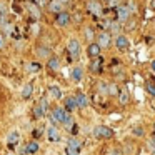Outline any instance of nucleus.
I'll return each mask as SVG.
<instances>
[{
	"label": "nucleus",
	"instance_id": "obj_1",
	"mask_svg": "<svg viewBox=\"0 0 155 155\" xmlns=\"http://www.w3.org/2000/svg\"><path fill=\"white\" fill-rule=\"evenodd\" d=\"M92 134H94L95 138H102V140H107V138L114 137V130L110 127H105V125H97Z\"/></svg>",
	"mask_w": 155,
	"mask_h": 155
},
{
	"label": "nucleus",
	"instance_id": "obj_2",
	"mask_svg": "<svg viewBox=\"0 0 155 155\" xmlns=\"http://www.w3.org/2000/svg\"><path fill=\"white\" fill-rule=\"evenodd\" d=\"M87 10L94 15L95 18H100L104 15V7H102L100 0H88L87 4Z\"/></svg>",
	"mask_w": 155,
	"mask_h": 155
},
{
	"label": "nucleus",
	"instance_id": "obj_3",
	"mask_svg": "<svg viewBox=\"0 0 155 155\" xmlns=\"http://www.w3.org/2000/svg\"><path fill=\"white\" fill-rule=\"evenodd\" d=\"M67 52L70 55V58H78L80 57V52H82V47H80V42L75 40V38H70L67 42Z\"/></svg>",
	"mask_w": 155,
	"mask_h": 155
},
{
	"label": "nucleus",
	"instance_id": "obj_4",
	"mask_svg": "<svg viewBox=\"0 0 155 155\" xmlns=\"http://www.w3.org/2000/svg\"><path fill=\"white\" fill-rule=\"evenodd\" d=\"M65 117H67V112L64 110V107H55L50 110V120L52 124H64Z\"/></svg>",
	"mask_w": 155,
	"mask_h": 155
},
{
	"label": "nucleus",
	"instance_id": "obj_5",
	"mask_svg": "<svg viewBox=\"0 0 155 155\" xmlns=\"http://www.w3.org/2000/svg\"><path fill=\"white\" fill-rule=\"evenodd\" d=\"M130 14H132V12L128 10L127 5H118V7H117V12H115V17H117L115 20H117L118 24H125V22L130 18Z\"/></svg>",
	"mask_w": 155,
	"mask_h": 155
},
{
	"label": "nucleus",
	"instance_id": "obj_6",
	"mask_svg": "<svg viewBox=\"0 0 155 155\" xmlns=\"http://www.w3.org/2000/svg\"><path fill=\"white\" fill-rule=\"evenodd\" d=\"M115 47H117L120 52H127L128 48H130V40H128L127 35L118 34L117 37H115Z\"/></svg>",
	"mask_w": 155,
	"mask_h": 155
},
{
	"label": "nucleus",
	"instance_id": "obj_7",
	"mask_svg": "<svg viewBox=\"0 0 155 155\" xmlns=\"http://www.w3.org/2000/svg\"><path fill=\"white\" fill-rule=\"evenodd\" d=\"M95 44L100 47V50H102V48H108V47H110V44H112V35L108 34V32H100Z\"/></svg>",
	"mask_w": 155,
	"mask_h": 155
},
{
	"label": "nucleus",
	"instance_id": "obj_8",
	"mask_svg": "<svg viewBox=\"0 0 155 155\" xmlns=\"http://www.w3.org/2000/svg\"><path fill=\"white\" fill-rule=\"evenodd\" d=\"M80 142L77 138H68V143H67V155H80Z\"/></svg>",
	"mask_w": 155,
	"mask_h": 155
},
{
	"label": "nucleus",
	"instance_id": "obj_9",
	"mask_svg": "<svg viewBox=\"0 0 155 155\" xmlns=\"http://www.w3.org/2000/svg\"><path fill=\"white\" fill-rule=\"evenodd\" d=\"M70 20H72V17H70V14L68 12H60V14H57V17H55V24L58 25V27H65V25H68L70 24Z\"/></svg>",
	"mask_w": 155,
	"mask_h": 155
},
{
	"label": "nucleus",
	"instance_id": "obj_10",
	"mask_svg": "<svg viewBox=\"0 0 155 155\" xmlns=\"http://www.w3.org/2000/svg\"><path fill=\"white\" fill-rule=\"evenodd\" d=\"M74 98H75V104H77L78 108H87L88 107V97L84 94V92H78Z\"/></svg>",
	"mask_w": 155,
	"mask_h": 155
},
{
	"label": "nucleus",
	"instance_id": "obj_11",
	"mask_svg": "<svg viewBox=\"0 0 155 155\" xmlns=\"http://www.w3.org/2000/svg\"><path fill=\"white\" fill-rule=\"evenodd\" d=\"M64 110L67 112V114H72V112L78 110V107H77V104H75V98H74V97H67V98H65V102H64Z\"/></svg>",
	"mask_w": 155,
	"mask_h": 155
},
{
	"label": "nucleus",
	"instance_id": "obj_12",
	"mask_svg": "<svg viewBox=\"0 0 155 155\" xmlns=\"http://www.w3.org/2000/svg\"><path fill=\"white\" fill-rule=\"evenodd\" d=\"M87 55L90 58H97V57H100V47H98L97 44H88V47H87Z\"/></svg>",
	"mask_w": 155,
	"mask_h": 155
},
{
	"label": "nucleus",
	"instance_id": "obj_13",
	"mask_svg": "<svg viewBox=\"0 0 155 155\" xmlns=\"http://www.w3.org/2000/svg\"><path fill=\"white\" fill-rule=\"evenodd\" d=\"M47 67H48V70L57 72L58 68H60V58H58L57 55H52V57L48 58V62H47Z\"/></svg>",
	"mask_w": 155,
	"mask_h": 155
},
{
	"label": "nucleus",
	"instance_id": "obj_14",
	"mask_svg": "<svg viewBox=\"0 0 155 155\" xmlns=\"http://www.w3.org/2000/svg\"><path fill=\"white\" fill-rule=\"evenodd\" d=\"M47 137H48V140H52V142H58V140H60V132L57 130L55 125H52V127L47 128Z\"/></svg>",
	"mask_w": 155,
	"mask_h": 155
},
{
	"label": "nucleus",
	"instance_id": "obj_15",
	"mask_svg": "<svg viewBox=\"0 0 155 155\" xmlns=\"http://www.w3.org/2000/svg\"><path fill=\"white\" fill-rule=\"evenodd\" d=\"M35 54H37V57H44V58H50L52 57V50H50V47H47V45H40V47H37Z\"/></svg>",
	"mask_w": 155,
	"mask_h": 155
},
{
	"label": "nucleus",
	"instance_id": "obj_16",
	"mask_svg": "<svg viewBox=\"0 0 155 155\" xmlns=\"http://www.w3.org/2000/svg\"><path fill=\"white\" fill-rule=\"evenodd\" d=\"M70 78L74 82H82V78H84V68H80V67H75V68H72V72H70Z\"/></svg>",
	"mask_w": 155,
	"mask_h": 155
},
{
	"label": "nucleus",
	"instance_id": "obj_17",
	"mask_svg": "<svg viewBox=\"0 0 155 155\" xmlns=\"http://www.w3.org/2000/svg\"><path fill=\"white\" fill-rule=\"evenodd\" d=\"M48 8H50V12H54V14H60V12H64V4H60L58 0H50Z\"/></svg>",
	"mask_w": 155,
	"mask_h": 155
},
{
	"label": "nucleus",
	"instance_id": "obj_18",
	"mask_svg": "<svg viewBox=\"0 0 155 155\" xmlns=\"http://www.w3.org/2000/svg\"><path fill=\"white\" fill-rule=\"evenodd\" d=\"M48 95H50L52 98H55V100H60V98L64 97L62 90L57 87V85H52V87H48Z\"/></svg>",
	"mask_w": 155,
	"mask_h": 155
},
{
	"label": "nucleus",
	"instance_id": "obj_19",
	"mask_svg": "<svg viewBox=\"0 0 155 155\" xmlns=\"http://www.w3.org/2000/svg\"><path fill=\"white\" fill-rule=\"evenodd\" d=\"M32 94H34V85L25 84L24 88H22V98H24V100H28V98L32 97Z\"/></svg>",
	"mask_w": 155,
	"mask_h": 155
},
{
	"label": "nucleus",
	"instance_id": "obj_20",
	"mask_svg": "<svg viewBox=\"0 0 155 155\" xmlns=\"http://www.w3.org/2000/svg\"><path fill=\"white\" fill-rule=\"evenodd\" d=\"M38 148H40V147H38V143H37V142H35V140H30L27 145H25L24 152H25V153H37V152H38Z\"/></svg>",
	"mask_w": 155,
	"mask_h": 155
},
{
	"label": "nucleus",
	"instance_id": "obj_21",
	"mask_svg": "<svg viewBox=\"0 0 155 155\" xmlns=\"http://www.w3.org/2000/svg\"><path fill=\"white\" fill-rule=\"evenodd\" d=\"M25 70H27L28 74H37V72L42 70V65L37 64V62H28V64L25 65Z\"/></svg>",
	"mask_w": 155,
	"mask_h": 155
},
{
	"label": "nucleus",
	"instance_id": "obj_22",
	"mask_svg": "<svg viewBox=\"0 0 155 155\" xmlns=\"http://www.w3.org/2000/svg\"><path fill=\"white\" fill-rule=\"evenodd\" d=\"M18 138H20V134H18L17 130H12L10 135H8V138H7V143L10 145V147H14V145L18 142Z\"/></svg>",
	"mask_w": 155,
	"mask_h": 155
},
{
	"label": "nucleus",
	"instance_id": "obj_23",
	"mask_svg": "<svg viewBox=\"0 0 155 155\" xmlns=\"http://www.w3.org/2000/svg\"><path fill=\"white\" fill-rule=\"evenodd\" d=\"M120 25L122 24H118V22L117 20H112V22H108V30H110V32H108V34H118V32H120Z\"/></svg>",
	"mask_w": 155,
	"mask_h": 155
},
{
	"label": "nucleus",
	"instance_id": "obj_24",
	"mask_svg": "<svg viewBox=\"0 0 155 155\" xmlns=\"http://www.w3.org/2000/svg\"><path fill=\"white\" fill-rule=\"evenodd\" d=\"M90 70L92 72H102V58L100 57L94 58V62L90 64Z\"/></svg>",
	"mask_w": 155,
	"mask_h": 155
},
{
	"label": "nucleus",
	"instance_id": "obj_25",
	"mask_svg": "<svg viewBox=\"0 0 155 155\" xmlns=\"http://www.w3.org/2000/svg\"><path fill=\"white\" fill-rule=\"evenodd\" d=\"M118 100H120V104H124V105L128 104V92L125 90V88L118 92Z\"/></svg>",
	"mask_w": 155,
	"mask_h": 155
},
{
	"label": "nucleus",
	"instance_id": "obj_26",
	"mask_svg": "<svg viewBox=\"0 0 155 155\" xmlns=\"http://www.w3.org/2000/svg\"><path fill=\"white\" fill-rule=\"evenodd\" d=\"M28 12H30V15H32V18H35V20H37V18H40V12H38V8L35 7V5H28Z\"/></svg>",
	"mask_w": 155,
	"mask_h": 155
},
{
	"label": "nucleus",
	"instance_id": "obj_27",
	"mask_svg": "<svg viewBox=\"0 0 155 155\" xmlns=\"http://www.w3.org/2000/svg\"><path fill=\"white\" fill-rule=\"evenodd\" d=\"M5 17H7V8H5V4L0 2V22L5 24Z\"/></svg>",
	"mask_w": 155,
	"mask_h": 155
},
{
	"label": "nucleus",
	"instance_id": "obj_28",
	"mask_svg": "<svg viewBox=\"0 0 155 155\" xmlns=\"http://www.w3.org/2000/svg\"><path fill=\"white\" fill-rule=\"evenodd\" d=\"M105 90H107V94H108V95H117V94H118L117 87H115L114 84H108V85H105Z\"/></svg>",
	"mask_w": 155,
	"mask_h": 155
},
{
	"label": "nucleus",
	"instance_id": "obj_29",
	"mask_svg": "<svg viewBox=\"0 0 155 155\" xmlns=\"http://www.w3.org/2000/svg\"><path fill=\"white\" fill-rule=\"evenodd\" d=\"M64 125L68 128V130H70V128L74 127V118L70 117V114H67V117H65V120H64Z\"/></svg>",
	"mask_w": 155,
	"mask_h": 155
},
{
	"label": "nucleus",
	"instance_id": "obj_30",
	"mask_svg": "<svg viewBox=\"0 0 155 155\" xmlns=\"http://www.w3.org/2000/svg\"><path fill=\"white\" fill-rule=\"evenodd\" d=\"M145 90H147V94H150L152 97H155V85L152 84V82H148V84H145Z\"/></svg>",
	"mask_w": 155,
	"mask_h": 155
},
{
	"label": "nucleus",
	"instance_id": "obj_31",
	"mask_svg": "<svg viewBox=\"0 0 155 155\" xmlns=\"http://www.w3.org/2000/svg\"><path fill=\"white\" fill-rule=\"evenodd\" d=\"M38 107L44 110V114H47V112H48V100H47V98H42L40 104H38Z\"/></svg>",
	"mask_w": 155,
	"mask_h": 155
},
{
	"label": "nucleus",
	"instance_id": "obj_32",
	"mask_svg": "<svg viewBox=\"0 0 155 155\" xmlns=\"http://www.w3.org/2000/svg\"><path fill=\"white\" fill-rule=\"evenodd\" d=\"M44 115H45V114H44V110H42V108L37 105V107L34 108V117H35V118H42Z\"/></svg>",
	"mask_w": 155,
	"mask_h": 155
},
{
	"label": "nucleus",
	"instance_id": "obj_33",
	"mask_svg": "<svg viewBox=\"0 0 155 155\" xmlns=\"http://www.w3.org/2000/svg\"><path fill=\"white\" fill-rule=\"evenodd\" d=\"M4 47H5V34L0 32V50H2Z\"/></svg>",
	"mask_w": 155,
	"mask_h": 155
},
{
	"label": "nucleus",
	"instance_id": "obj_34",
	"mask_svg": "<svg viewBox=\"0 0 155 155\" xmlns=\"http://www.w3.org/2000/svg\"><path fill=\"white\" fill-rule=\"evenodd\" d=\"M134 134H135V135H143V130L138 127V128H135V130H134Z\"/></svg>",
	"mask_w": 155,
	"mask_h": 155
},
{
	"label": "nucleus",
	"instance_id": "obj_35",
	"mask_svg": "<svg viewBox=\"0 0 155 155\" xmlns=\"http://www.w3.org/2000/svg\"><path fill=\"white\" fill-rule=\"evenodd\" d=\"M150 147H152V150L155 152V137H152V138H150Z\"/></svg>",
	"mask_w": 155,
	"mask_h": 155
},
{
	"label": "nucleus",
	"instance_id": "obj_36",
	"mask_svg": "<svg viewBox=\"0 0 155 155\" xmlns=\"http://www.w3.org/2000/svg\"><path fill=\"white\" fill-rule=\"evenodd\" d=\"M150 70H152V72H153V74H155V60H153V62H152V64H150Z\"/></svg>",
	"mask_w": 155,
	"mask_h": 155
},
{
	"label": "nucleus",
	"instance_id": "obj_37",
	"mask_svg": "<svg viewBox=\"0 0 155 155\" xmlns=\"http://www.w3.org/2000/svg\"><path fill=\"white\" fill-rule=\"evenodd\" d=\"M152 8L155 10V0H152Z\"/></svg>",
	"mask_w": 155,
	"mask_h": 155
},
{
	"label": "nucleus",
	"instance_id": "obj_38",
	"mask_svg": "<svg viewBox=\"0 0 155 155\" xmlns=\"http://www.w3.org/2000/svg\"><path fill=\"white\" fill-rule=\"evenodd\" d=\"M153 134H155V124H153Z\"/></svg>",
	"mask_w": 155,
	"mask_h": 155
},
{
	"label": "nucleus",
	"instance_id": "obj_39",
	"mask_svg": "<svg viewBox=\"0 0 155 155\" xmlns=\"http://www.w3.org/2000/svg\"><path fill=\"white\" fill-rule=\"evenodd\" d=\"M107 2H112V0H107Z\"/></svg>",
	"mask_w": 155,
	"mask_h": 155
}]
</instances>
